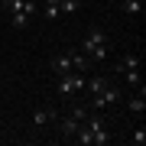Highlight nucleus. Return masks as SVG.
<instances>
[{"instance_id": "nucleus-4", "label": "nucleus", "mask_w": 146, "mask_h": 146, "mask_svg": "<svg viewBox=\"0 0 146 146\" xmlns=\"http://www.w3.org/2000/svg\"><path fill=\"white\" fill-rule=\"evenodd\" d=\"M84 84H88V75L84 72H65V75H58V94H75V91H81Z\"/></svg>"}, {"instance_id": "nucleus-1", "label": "nucleus", "mask_w": 146, "mask_h": 146, "mask_svg": "<svg viewBox=\"0 0 146 146\" xmlns=\"http://www.w3.org/2000/svg\"><path fill=\"white\" fill-rule=\"evenodd\" d=\"M72 140L81 143V146H104V143H110V127H107V120L101 114H88Z\"/></svg>"}, {"instance_id": "nucleus-13", "label": "nucleus", "mask_w": 146, "mask_h": 146, "mask_svg": "<svg viewBox=\"0 0 146 146\" xmlns=\"http://www.w3.org/2000/svg\"><path fill=\"white\" fill-rule=\"evenodd\" d=\"M120 10H123L127 16H136V13L143 10V3H140V0H123V3H120Z\"/></svg>"}, {"instance_id": "nucleus-6", "label": "nucleus", "mask_w": 146, "mask_h": 146, "mask_svg": "<svg viewBox=\"0 0 146 146\" xmlns=\"http://www.w3.org/2000/svg\"><path fill=\"white\" fill-rule=\"evenodd\" d=\"M52 120H58V110H52V107H39L36 114H33V127H49Z\"/></svg>"}, {"instance_id": "nucleus-7", "label": "nucleus", "mask_w": 146, "mask_h": 146, "mask_svg": "<svg viewBox=\"0 0 146 146\" xmlns=\"http://www.w3.org/2000/svg\"><path fill=\"white\" fill-rule=\"evenodd\" d=\"M52 72H55V75L72 72V55H68V52H65V55H55V58H52Z\"/></svg>"}, {"instance_id": "nucleus-14", "label": "nucleus", "mask_w": 146, "mask_h": 146, "mask_svg": "<svg viewBox=\"0 0 146 146\" xmlns=\"http://www.w3.org/2000/svg\"><path fill=\"white\" fill-rule=\"evenodd\" d=\"M81 7V0H58V13H75Z\"/></svg>"}, {"instance_id": "nucleus-10", "label": "nucleus", "mask_w": 146, "mask_h": 146, "mask_svg": "<svg viewBox=\"0 0 146 146\" xmlns=\"http://www.w3.org/2000/svg\"><path fill=\"white\" fill-rule=\"evenodd\" d=\"M127 68H140V55L127 52V55H123V58L117 62V72H127Z\"/></svg>"}, {"instance_id": "nucleus-16", "label": "nucleus", "mask_w": 146, "mask_h": 146, "mask_svg": "<svg viewBox=\"0 0 146 146\" xmlns=\"http://www.w3.org/2000/svg\"><path fill=\"white\" fill-rule=\"evenodd\" d=\"M130 140H133L136 146H143V143H146V130H143V127H136V130H133V136H130Z\"/></svg>"}, {"instance_id": "nucleus-8", "label": "nucleus", "mask_w": 146, "mask_h": 146, "mask_svg": "<svg viewBox=\"0 0 146 146\" xmlns=\"http://www.w3.org/2000/svg\"><path fill=\"white\" fill-rule=\"evenodd\" d=\"M58 127H62V136H68V140H72V136L78 133V127H81V120H75L72 114H68V117H65V120H62V123H58Z\"/></svg>"}, {"instance_id": "nucleus-2", "label": "nucleus", "mask_w": 146, "mask_h": 146, "mask_svg": "<svg viewBox=\"0 0 146 146\" xmlns=\"http://www.w3.org/2000/svg\"><path fill=\"white\" fill-rule=\"evenodd\" d=\"M3 10L10 13V23L16 29H26L39 7H36V0H3Z\"/></svg>"}, {"instance_id": "nucleus-15", "label": "nucleus", "mask_w": 146, "mask_h": 146, "mask_svg": "<svg viewBox=\"0 0 146 146\" xmlns=\"http://www.w3.org/2000/svg\"><path fill=\"white\" fill-rule=\"evenodd\" d=\"M104 84H107V78H88V84H84V88H88L91 94H98L101 88H104Z\"/></svg>"}, {"instance_id": "nucleus-3", "label": "nucleus", "mask_w": 146, "mask_h": 146, "mask_svg": "<svg viewBox=\"0 0 146 146\" xmlns=\"http://www.w3.org/2000/svg\"><path fill=\"white\" fill-rule=\"evenodd\" d=\"M81 52L88 55L91 62H101V58H107V52H110V42H107V33L101 29V26H94V29L88 33V39H84Z\"/></svg>"}, {"instance_id": "nucleus-12", "label": "nucleus", "mask_w": 146, "mask_h": 146, "mask_svg": "<svg viewBox=\"0 0 146 146\" xmlns=\"http://www.w3.org/2000/svg\"><path fill=\"white\" fill-rule=\"evenodd\" d=\"M42 16L46 20H55L58 16V0H42Z\"/></svg>"}, {"instance_id": "nucleus-5", "label": "nucleus", "mask_w": 146, "mask_h": 146, "mask_svg": "<svg viewBox=\"0 0 146 146\" xmlns=\"http://www.w3.org/2000/svg\"><path fill=\"white\" fill-rule=\"evenodd\" d=\"M120 101V88L117 84H104L98 94H94V101H91V110H101V107H110V104H117Z\"/></svg>"}, {"instance_id": "nucleus-9", "label": "nucleus", "mask_w": 146, "mask_h": 146, "mask_svg": "<svg viewBox=\"0 0 146 146\" xmlns=\"http://www.w3.org/2000/svg\"><path fill=\"white\" fill-rule=\"evenodd\" d=\"M72 55V72H88V62L91 58L84 55V52H68Z\"/></svg>"}, {"instance_id": "nucleus-11", "label": "nucleus", "mask_w": 146, "mask_h": 146, "mask_svg": "<svg viewBox=\"0 0 146 146\" xmlns=\"http://www.w3.org/2000/svg\"><path fill=\"white\" fill-rule=\"evenodd\" d=\"M130 114H140L143 117V110H146V98H143V91H136V98H130Z\"/></svg>"}]
</instances>
